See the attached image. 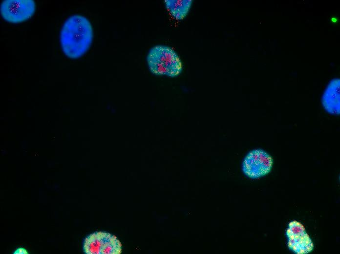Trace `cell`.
<instances>
[{
	"mask_svg": "<svg viewBox=\"0 0 340 254\" xmlns=\"http://www.w3.org/2000/svg\"><path fill=\"white\" fill-rule=\"evenodd\" d=\"M93 40L92 25L85 17L75 15L64 22L60 34L63 51L68 57L77 59L89 48Z\"/></svg>",
	"mask_w": 340,
	"mask_h": 254,
	"instance_id": "obj_1",
	"label": "cell"
},
{
	"mask_svg": "<svg viewBox=\"0 0 340 254\" xmlns=\"http://www.w3.org/2000/svg\"><path fill=\"white\" fill-rule=\"evenodd\" d=\"M150 71L157 76L174 78L182 71L181 60L176 52L171 47L157 45L152 47L147 57Z\"/></svg>",
	"mask_w": 340,
	"mask_h": 254,
	"instance_id": "obj_2",
	"label": "cell"
},
{
	"mask_svg": "<svg viewBox=\"0 0 340 254\" xmlns=\"http://www.w3.org/2000/svg\"><path fill=\"white\" fill-rule=\"evenodd\" d=\"M83 249L87 254H120L122 246L116 236L107 232H97L85 239Z\"/></svg>",
	"mask_w": 340,
	"mask_h": 254,
	"instance_id": "obj_3",
	"label": "cell"
},
{
	"mask_svg": "<svg viewBox=\"0 0 340 254\" xmlns=\"http://www.w3.org/2000/svg\"><path fill=\"white\" fill-rule=\"evenodd\" d=\"M273 164L272 157L265 151L256 149L250 151L244 158L242 171L247 177L256 179L268 174Z\"/></svg>",
	"mask_w": 340,
	"mask_h": 254,
	"instance_id": "obj_4",
	"label": "cell"
},
{
	"mask_svg": "<svg viewBox=\"0 0 340 254\" xmlns=\"http://www.w3.org/2000/svg\"><path fill=\"white\" fill-rule=\"evenodd\" d=\"M36 9L33 0H5L0 5V13L7 21L19 23L30 18Z\"/></svg>",
	"mask_w": 340,
	"mask_h": 254,
	"instance_id": "obj_5",
	"label": "cell"
},
{
	"mask_svg": "<svg viewBox=\"0 0 340 254\" xmlns=\"http://www.w3.org/2000/svg\"><path fill=\"white\" fill-rule=\"evenodd\" d=\"M288 246L297 254H307L314 249L313 243L304 226L297 221L290 222L286 231Z\"/></svg>",
	"mask_w": 340,
	"mask_h": 254,
	"instance_id": "obj_6",
	"label": "cell"
},
{
	"mask_svg": "<svg viewBox=\"0 0 340 254\" xmlns=\"http://www.w3.org/2000/svg\"><path fill=\"white\" fill-rule=\"evenodd\" d=\"M340 85L339 79L330 81L322 97V104L324 109L332 114L340 113Z\"/></svg>",
	"mask_w": 340,
	"mask_h": 254,
	"instance_id": "obj_7",
	"label": "cell"
},
{
	"mask_svg": "<svg viewBox=\"0 0 340 254\" xmlns=\"http://www.w3.org/2000/svg\"><path fill=\"white\" fill-rule=\"evenodd\" d=\"M191 0H166V8L172 17L178 20L184 19L188 14L191 7Z\"/></svg>",
	"mask_w": 340,
	"mask_h": 254,
	"instance_id": "obj_8",
	"label": "cell"
},
{
	"mask_svg": "<svg viewBox=\"0 0 340 254\" xmlns=\"http://www.w3.org/2000/svg\"><path fill=\"white\" fill-rule=\"evenodd\" d=\"M14 254H27V251L23 248H19L13 252Z\"/></svg>",
	"mask_w": 340,
	"mask_h": 254,
	"instance_id": "obj_9",
	"label": "cell"
}]
</instances>
